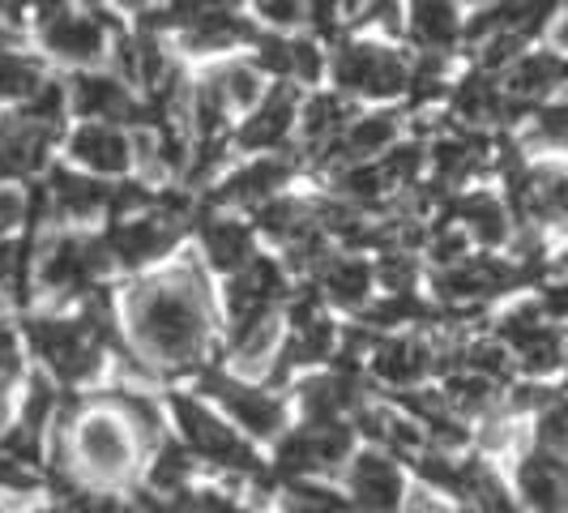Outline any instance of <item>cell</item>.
Wrapping results in <instances>:
<instances>
[{"label":"cell","mask_w":568,"mask_h":513,"mask_svg":"<svg viewBox=\"0 0 568 513\" xmlns=\"http://www.w3.org/2000/svg\"><path fill=\"white\" fill-rule=\"evenodd\" d=\"M517 279H526L521 265H509L500 256H466L462 265H449V270L432 274L436 295L457 304V309H475V304H484L491 295H505V291H513Z\"/></svg>","instance_id":"ba28073f"},{"label":"cell","mask_w":568,"mask_h":513,"mask_svg":"<svg viewBox=\"0 0 568 513\" xmlns=\"http://www.w3.org/2000/svg\"><path fill=\"white\" fill-rule=\"evenodd\" d=\"M261 22L274 30H295V27H308V4L300 0H270V4H256Z\"/></svg>","instance_id":"7bdbcfd3"},{"label":"cell","mask_w":568,"mask_h":513,"mask_svg":"<svg viewBox=\"0 0 568 513\" xmlns=\"http://www.w3.org/2000/svg\"><path fill=\"white\" fill-rule=\"evenodd\" d=\"M535 138L547 145L568 150V103L565 108H547V112L535 115Z\"/></svg>","instance_id":"7dc6e473"},{"label":"cell","mask_w":568,"mask_h":513,"mask_svg":"<svg viewBox=\"0 0 568 513\" xmlns=\"http://www.w3.org/2000/svg\"><path fill=\"white\" fill-rule=\"evenodd\" d=\"M427 316H432V309H427L424 300H415V295H389V300L372 304L364 325H368L372 334H381V330H398V325H424Z\"/></svg>","instance_id":"8d00e7d4"},{"label":"cell","mask_w":568,"mask_h":513,"mask_svg":"<svg viewBox=\"0 0 568 513\" xmlns=\"http://www.w3.org/2000/svg\"><path fill=\"white\" fill-rule=\"evenodd\" d=\"M329 69L342 94H359V99H394V94H406V82H410V64L398 48H385L372 39L338 43Z\"/></svg>","instance_id":"5b68a950"},{"label":"cell","mask_w":568,"mask_h":513,"mask_svg":"<svg viewBox=\"0 0 568 513\" xmlns=\"http://www.w3.org/2000/svg\"><path fill=\"white\" fill-rule=\"evenodd\" d=\"M0 513H4V510H0Z\"/></svg>","instance_id":"11a10c76"},{"label":"cell","mask_w":568,"mask_h":513,"mask_svg":"<svg viewBox=\"0 0 568 513\" xmlns=\"http://www.w3.org/2000/svg\"><path fill=\"white\" fill-rule=\"evenodd\" d=\"M436 369V346L424 339H381V346L372 351L368 372L381 381V385H394V394L402 390H415L427 372Z\"/></svg>","instance_id":"2e32d148"},{"label":"cell","mask_w":568,"mask_h":513,"mask_svg":"<svg viewBox=\"0 0 568 513\" xmlns=\"http://www.w3.org/2000/svg\"><path fill=\"white\" fill-rule=\"evenodd\" d=\"M291 171H295V163L286 154L253 159V163H244L240 171H231L227 180L210 193V201L214 205H253V210H261L265 201L278 198V189L291 180Z\"/></svg>","instance_id":"9a60e30c"},{"label":"cell","mask_w":568,"mask_h":513,"mask_svg":"<svg viewBox=\"0 0 568 513\" xmlns=\"http://www.w3.org/2000/svg\"><path fill=\"white\" fill-rule=\"evenodd\" d=\"M69 103L78 115H85V124H115V120L138 124V115H142V103L129 94V86L115 73H94V69L73 78Z\"/></svg>","instance_id":"4fadbf2b"},{"label":"cell","mask_w":568,"mask_h":513,"mask_svg":"<svg viewBox=\"0 0 568 513\" xmlns=\"http://www.w3.org/2000/svg\"><path fill=\"white\" fill-rule=\"evenodd\" d=\"M286 300H291V283H286L283 261H270V256H256L248 270H240L227 283L231 321L278 313V304H286Z\"/></svg>","instance_id":"7c38bea8"},{"label":"cell","mask_w":568,"mask_h":513,"mask_svg":"<svg viewBox=\"0 0 568 513\" xmlns=\"http://www.w3.org/2000/svg\"><path fill=\"white\" fill-rule=\"evenodd\" d=\"M556 43H560V48H568V18L556 27Z\"/></svg>","instance_id":"db71d44e"},{"label":"cell","mask_w":568,"mask_h":513,"mask_svg":"<svg viewBox=\"0 0 568 513\" xmlns=\"http://www.w3.org/2000/svg\"><path fill=\"white\" fill-rule=\"evenodd\" d=\"M376 283L389 286V295H415V279H419V265L410 253H381L376 256Z\"/></svg>","instance_id":"ab89813d"},{"label":"cell","mask_w":568,"mask_h":513,"mask_svg":"<svg viewBox=\"0 0 568 513\" xmlns=\"http://www.w3.org/2000/svg\"><path fill=\"white\" fill-rule=\"evenodd\" d=\"M27 256H30V240H27V244L0 240V286L18 283V300H27V291H22V283H30Z\"/></svg>","instance_id":"b9f144b4"},{"label":"cell","mask_w":568,"mask_h":513,"mask_svg":"<svg viewBox=\"0 0 568 513\" xmlns=\"http://www.w3.org/2000/svg\"><path fill=\"white\" fill-rule=\"evenodd\" d=\"M171 415H175V424H180V436H184V445H189V454L205 462V466H214V471H223L235 487H248L253 480H261L270 466L256 457V450L227 424V420H219L210 406H201V399H189V394H175L171 399Z\"/></svg>","instance_id":"3957f363"},{"label":"cell","mask_w":568,"mask_h":513,"mask_svg":"<svg viewBox=\"0 0 568 513\" xmlns=\"http://www.w3.org/2000/svg\"><path fill=\"white\" fill-rule=\"evenodd\" d=\"M321 73H325L321 43H316V39H295V73H291V82H295V86L316 82Z\"/></svg>","instance_id":"f6af8a7d"},{"label":"cell","mask_w":568,"mask_h":513,"mask_svg":"<svg viewBox=\"0 0 568 513\" xmlns=\"http://www.w3.org/2000/svg\"><path fill=\"white\" fill-rule=\"evenodd\" d=\"M108 406L124 424L133 428V436L145 445H163V432H168V415H163V402L150 399L138 385H115L108 394Z\"/></svg>","instance_id":"f1b7e54d"},{"label":"cell","mask_w":568,"mask_h":513,"mask_svg":"<svg viewBox=\"0 0 568 513\" xmlns=\"http://www.w3.org/2000/svg\"><path fill=\"white\" fill-rule=\"evenodd\" d=\"M329 180H334V198L346 201L351 210H372L389 193V180H385L381 163H346Z\"/></svg>","instance_id":"1f68e13d"},{"label":"cell","mask_w":568,"mask_h":513,"mask_svg":"<svg viewBox=\"0 0 568 513\" xmlns=\"http://www.w3.org/2000/svg\"><path fill=\"white\" fill-rule=\"evenodd\" d=\"M346 496L359 513H398L406 505V480L398 462L381 450H364L346 466Z\"/></svg>","instance_id":"9c48e42d"},{"label":"cell","mask_w":568,"mask_h":513,"mask_svg":"<svg viewBox=\"0 0 568 513\" xmlns=\"http://www.w3.org/2000/svg\"><path fill=\"white\" fill-rule=\"evenodd\" d=\"M283 346V330H278V313L248 316V321H231V360L235 369L256 376L270 372L274 355Z\"/></svg>","instance_id":"603a6c76"},{"label":"cell","mask_w":568,"mask_h":513,"mask_svg":"<svg viewBox=\"0 0 568 513\" xmlns=\"http://www.w3.org/2000/svg\"><path fill=\"white\" fill-rule=\"evenodd\" d=\"M18 372H22V346H18V339H13V330L0 325V385L13 381Z\"/></svg>","instance_id":"681fc988"},{"label":"cell","mask_w":568,"mask_h":513,"mask_svg":"<svg viewBox=\"0 0 568 513\" xmlns=\"http://www.w3.org/2000/svg\"><path fill=\"white\" fill-rule=\"evenodd\" d=\"M517 492L530 513H568V462L547 450L526 454L517 466Z\"/></svg>","instance_id":"e0dca14e"},{"label":"cell","mask_w":568,"mask_h":513,"mask_svg":"<svg viewBox=\"0 0 568 513\" xmlns=\"http://www.w3.org/2000/svg\"><path fill=\"white\" fill-rule=\"evenodd\" d=\"M402 138V115L398 112H359L338 142L342 168L346 163H372V154H389Z\"/></svg>","instance_id":"d4e9b609"},{"label":"cell","mask_w":568,"mask_h":513,"mask_svg":"<svg viewBox=\"0 0 568 513\" xmlns=\"http://www.w3.org/2000/svg\"><path fill=\"white\" fill-rule=\"evenodd\" d=\"M300 124V94L295 86H270V94L253 108V115L240 124L235 145L240 150H253V154H278L286 145V138L295 133Z\"/></svg>","instance_id":"30bf717a"},{"label":"cell","mask_w":568,"mask_h":513,"mask_svg":"<svg viewBox=\"0 0 568 513\" xmlns=\"http://www.w3.org/2000/svg\"><path fill=\"white\" fill-rule=\"evenodd\" d=\"M197 240H201L205 261H210L214 270L231 274V279L256 261V228H248L244 219H231V214H201Z\"/></svg>","instance_id":"5bb4252c"},{"label":"cell","mask_w":568,"mask_h":513,"mask_svg":"<svg viewBox=\"0 0 568 513\" xmlns=\"http://www.w3.org/2000/svg\"><path fill=\"white\" fill-rule=\"evenodd\" d=\"M462 34L466 27H462V13L454 4H410L406 9V39L419 48V57H449Z\"/></svg>","instance_id":"cb8c5ba5"},{"label":"cell","mask_w":568,"mask_h":513,"mask_svg":"<svg viewBox=\"0 0 568 513\" xmlns=\"http://www.w3.org/2000/svg\"><path fill=\"white\" fill-rule=\"evenodd\" d=\"M560 82H568V57H560V52H521L505 69L500 86H505V94L513 103L530 108V103H539L542 94H551Z\"/></svg>","instance_id":"7402d4cb"},{"label":"cell","mask_w":568,"mask_h":513,"mask_svg":"<svg viewBox=\"0 0 568 513\" xmlns=\"http://www.w3.org/2000/svg\"><path fill=\"white\" fill-rule=\"evenodd\" d=\"M34 27L43 48L64 64H78L85 73V64L108 52V30L120 22L112 18V9H69V4H39Z\"/></svg>","instance_id":"8992f818"},{"label":"cell","mask_w":568,"mask_h":513,"mask_svg":"<svg viewBox=\"0 0 568 513\" xmlns=\"http://www.w3.org/2000/svg\"><path fill=\"white\" fill-rule=\"evenodd\" d=\"M43 189H48V205H52L57 219H99V214H112L115 184H103L99 175L52 171Z\"/></svg>","instance_id":"d6986e66"},{"label":"cell","mask_w":568,"mask_h":513,"mask_svg":"<svg viewBox=\"0 0 568 513\" xmlns=\"http://www.w3.org/2000/svg\"><path fill=\"white\" fill-rule=\"evenodd\" d=\"M124 513H180L175 501L159 496V492H133V501L124 505Z\"/></svg>","instance_id":"816d5d0a"},{"label":"cell","mask_w":568,"mask_h":513,"mask_svg":"<svg viewBox=\"0 0 568 513\" xmlns=\"http://www.w3.org/2000/svg\"><path fill=\"white\" fill-rule=\"evenodd\" d=\"M205 82L223 94V103H227L231 112H240V108H256V103L265 99V78L256 73L253 60H227V64L210 69V73H205Z\"/></svg>","instance_id":"f546056e"},{"label":"cell","mask_w":568,"mask_h":513,"mask_svg":"<svg viewBox=\"0 0 568 513\" xmlns=\"http://www.w3.org/2000/svg\"><path fill=\"white\" fill-rule=\"evenodd\" d=\"M193 471H197V457L189 454V445H159V457L150 466V492H159V496L180 505L189 496Z\"/></svg>","instance_id":"d6a6232c"},{"label":"cell","mask_w":568,"mask_h":513,"mask_svg":"<svg viewBox=\"0 0 568 513\" xmlns=\"http://www.w3.org/2000/svg\"><path fill=\"white\" fill-rule=\"evenodd\" d=\"M539 219H565L568 223V175L539 171Z\"/></svg>","instance_id":"60d3db41"},{"label":"cell","mask_w":568,"mask_h":513,"mask_svg":"<svg viewBox=\"0 0 568 513\" xmlns=\"http://www.w3.org/2000/svg\"><path fill=\"white\" fill-rule=\"evenodd\" d=\"M30 214V201L22 189H4L0 184V240H4V231H13L22 219Z\"/></svg>","instance_id":"c3c4849f"},{"label":"cell","mask_w":568,"mask_h":513,"mask_svg":"<svg viewBox=\"0 0 568 513\" xmlns=\"http://www.w3.org/2000/svg\"><path fill=\"white\" fill-rule=\"evenodd\" d=\"M39 487V466L0 454V492H30Z\"/></svg>","instance_id":"bcb514c9"},{"label":"cell","mask_w":568,"mask_h":513,"mask_svg":"<svg viewBox=\"0 0 568 513\" xmlns=\"http://www.w3.org/2000/svg\"><path fill=\"white\" fill-rule=\"evenodd\" d=\"M256 231L261 235H270V240H278V244H300V240H308L316 235V210L308 201H295V198H274L265 201L261 210H256Z\"/></svg>","instance_id":"83f0119b"},{"label":"cell","mask_w":568,"mask_h":513,"mask_svg":"<svg viewBox=\"0 0 568 513\" xmlns=\"http://www.w3.org/2000/svg\"><path fill=\"white\" fill-rule=\"evenodd\" d=\"M197 390L205 399H214L227 411L235 424L244 428L256 441H270V436H283L286 411L283 402L274 399V390H256L248 381H235L223 369H201L197 372Z\"/></svg>","instance_id":"52a82bcc"},{"label":"cell","mask_w":568,"mask_h":513,"mask_svg":"<svg viewBox=\"0 0 568 513\" xmlns=\"http://www.w3.org/2000/svg\"><path fill=\"white\" fill-rule=\"evenodd\" d=\"M449 214L462 219L466 240H475V244H484V249H500L513 235L509 205L500 198H491V193H466V198L449 201Z\"/></svg>","instance_id":"484cf974"},{"label":"cell","mask_w":568,"mask_h":513,"mask_svg":"<svg viewBox=\"0 0 568 513\" xmlns=\"http://www.w3.org/2000/svg\"><path fill=\"white\" fill-rule=\"evenodd\" d=\"M64 108H69V94H64V86L60 82H43V90L30 99L27 108H22V120L30 124H39V129H48V133H60V124H64Z\"/></svg>","instance_id":"f35d334b"},{"label":"cell","mask_w":568,"mask_h":513,"mask_svg":"<svg viewBox=\"0 0 568 513\" xmlns=\"http://www.w3.org/2000/svg\"><path fill=\"white\" fill-rule=\"evenodd\" d=\"M69 159L90 175H120L133 168V138L115 124H82L69 138Z\"/></svg>","instance_id":"ac0fdd59"},{"label":"cell","mask_w":568,"mask_h":513,"mask_svg":"<svg viewBox=\"0 0 568 513\" xmlns=\"http://www.w3.org/2000/svg\"><path fill=\"white\" fill-rule=\"evenodd\" d=\"M372 283H376L372 261H364V256H355V253H334L321 265V274L313 279V286L321 291V300L334 304V309H346V313H355V309L368 304Z\"/></svg>","instance_id":"44dd1931"},{"label":"cell","mask_w":568,"mask_h":513,"mask_svg":"<svg viewBox=\"0 0 568 513\" xmlns=\"http://www.w3.org/2000/svg\"><path fill=\"white\" fill-rule=\"evenodd\" d=\"M112 265L115 261L108 253L103 235H57L39 253L34 283H39V291H48L57 300H85Z\"/></svg>","instance_id":"277c9868"},{"label":"cell","mask_w":568,"mask_h":513,"mask_svg":"<svg viewBox=\"0 0 568 513\" xmlns=\"http://www.w3.org/2000/svg\"><path fill=\"white\" fill-rule=\"evenodd\" d=\"M283 510L286 513H359L355 505H351V496L334 492L329 484H316V480H300V484H286Z\"/></svg>","instance_id":"d590c367"},{"label":"cell","mask_w":568,"mask_h":513,"mask_svg":"<svg viewBox=\"0 0 568 513\" xmlns=\"http://www.w3.org/2000/svg\"><path fill=\"white\" fill-rule=\"evenodd\" d=\"M180 231L184 223H171L163 214H138V219H120L108 228V253H112L115 265H124V270H138L145 261H154V256H163L168 249L180 244Z\"/></svg>","instance_id":"8fae6325"},{"label":"cell","mask_w":568,"mask_h":513,"mask_svg":"<svg viewBox=\"0 0 568 513\" xmlns=\"http://www.w3.org/2000/svg\"><path fill=\"white\" fill-rule=\"evenodd\" d=\"M133 351L154 372H197L210 351V295L193 261L133 283L124 295Z\"/></svg>","instance_id":"6da1fadb"},{"label":"cell","mask_w":568,"mask_h":513,"mask_svg":"<svg viewBox=\"0 0 568 513\" xmlns=\"http://www.w3.org/2000/svg\"><path fill=\"white\" fill-rule=\"evenodd\" d=\"M427 163V145L424 142H406V145H394L389 154H385V180H389V189H415V180H419V171Z\"/></svg>","instance_id":"74e56055"},{"label":"cell","mask_w":568,"mask_h":513,"mask_svg":"<svg viewBox=\"0 0 568 513\" xmlns=\"http://www.w3.org/2000/svg\"><path fill=\"white\" fill-rule=\"evenodd\" d=\"M440 399H445V406L462 420V415H491L496 402H500V390H496V381H487V376H479V372L457 369L445 376Z\"/></svg>","instance_id":"4dcf8cb0"},{"label":"cell","mask_w":568,"mask_h":513,"mask_svg":"<svg viewBox=\"0 0 568 513\" xmlns=\"http://www.w3.org/2000/svg\"><path fill=\"white\" fill-rule=\"evenodd\" d=\"M64 441H69V471L85 487L124 484L138 466V436L112 406L108 411H82L73 424L64 428Z\"/></svg>","instance_id":"7a4b0ae2"},{"label":"cell","mask_w":568,"mask_h":513,"mask_svg":"<svg viewBox=\"0 0 568 513\" xmlns=\"http://www.w3.org/2000/svg\"><path fill=\"white\" fill-rule=\"evenodd\" d=\"M189 52H223L244 39H253V27L231 4H189V22L180 30Z\"/></svg>","instance_id":"ffe728a7"},{"label":"cell","mask_w":568,"mask_h":513,"mask_svg":"<svg viewBox=\"0 0 568 513\" xmlns=\"http://www.w3.org/2000/svg\"><path fill=\"white\" fill-rule=\"evenodd\" d=\"M513 355H517L521 372H530V376H547V372L565 369V360H568L565 330H560V325H542L539 334L521 342Z\"/></svg>","instance_id":"e575fe53"},{"label":"cell","mask_w":568,"mask_h":513,"mask_svg":"<svg viewBox=\"0 0 568 513\" xmlns=\"http://www.w3.org/2000/svg\"><path fill=\"white\" fill-rule=\"evenodd\" d=\"M43 64L27 52H0V103H30L43 90Z\"/></svg>","instance_id":"836d02e7"},{"label":"cell","mask_w":568,"mask_h":513,"mask_svg":"<svg viewBox=\"0 0 568 513\" xmlns=\"http://www.w3.org/2000/svg\"><path fill=\"white\" fill-rule=\"evenodd\" d=\"M539 309L547 321H568V279H560V283H551L542 291Z\"/></svg>","instance_id":"f907efd6"},{"label":"cell","mask_w":568,"mask_h":513,"mask_svg":"<svg viewBox=\"0 0 568 513\" xmlns=\"http://www.w3.org/2000/svg\"><path fill=\"white\" fill-rule=\"evenodd\" d=\"M402 510L406 513H462V510H454V505H445V501H440L436 492H427V487L424 492H410Z\"/></svg>","instance_id":"f5cc1de1"},{"label":"cell","mask_w":568,"mask_h":513,"mask_svg":"<svg viewBox=\"0 0 568 513\" xmlns=\"http://www.w3.org/2000/svg\"><path fill=\"white\" fill-rule=\"evenodd\" d=\"M180 513H253L244 501H235L227 492H189L180 501Z\"/></svg>","instance_id":"ee69618b"},{"label":"cell","mask_w":568,"mask_h":513,"mask_svg":"<svg viewBox=\"0 0 568 513\" xmlns=\"http://www.w3.org/2000/svg\"><path fill=\"white\" fill-rule=\"evenodd\" d=\"M487 163V142L479 133H440L432 142V168L436 184H457Z\"/></svg>","instance_id":"4316f807"}]
</instances>
